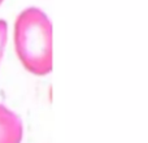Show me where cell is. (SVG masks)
Wrapping results in <instances>:
<instances>
[{"label":"cell","instance_id":"obj_4","mask_svg":"<svg viewBox=\"0 0 148 143\" xmlns=\"http://www.w3.org/2000/svg\"><path fill=\"white\" fill-rule=\"evenodd\" d=\"M3 1H4V0H0V4H1V3H3Z\"/></svg>","mask_w":148,"mask_h":143},{"label":"cell","instance_id":"obj_1","mask_svg":"<svg viewBox=\"0 0 148 143\" xmlns=\"http://www.w3.org/2000/svg\"><path fill=\"white\" fill-rule=\"evenodd\" d=\"M14 46L21 64L35 76L52 70V23L36 7L18 14L14 23Z\"/></svg>","mask_w":148,"mask_h":143},{"label":"cell","instance_id":"obj_3","mask_svg":"<svg viewBox=\"0 0 148 143\" xmlns=\"http://www.w3.org/2000/svg\"><path fill=\"white\" fill-rule=\"evenodd\" d=\"M7 38H8V25H7V21L0 20V61H1L3 55H4V51H5Z\"/></svg>","mask_w":148,"mask_h":143},{"label":"cell","instance_id":"obj_2","mask_svg":"<svg viewBox=\"0 0 148 143\" xmlns=\"http://www.w3.org/2000/svg\"><path fill=\"white\" fill-rule=\"evenodd\" d=\"M23 125L17 115L0 104V143H21Z\"/></svg>","mask_w":148,"mask_h":143}]
</instances>
